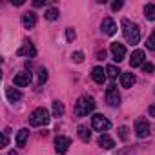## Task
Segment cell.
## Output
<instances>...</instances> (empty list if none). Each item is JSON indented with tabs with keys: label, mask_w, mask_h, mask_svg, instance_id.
Masks as SVG:
<instances>
[{
	"label": "cell",
	"mask_w": 155,
	"mask_h": 155,
	"mask_svg": "<svg viewBox=\"0 0 155 155\" xmlns=\"http://www.w3.org/2000/svg\"><path fill=\"white\" fill-rule=\"evenodd\" d=\"M122 35H124L126 42L131 44V46L139 44V40H140V29H139V26L135 22H130L128 18L122 20Z\"/></svg>",
	"instance_id": "cell-1"
},
{
	"label": "cell",
	"mask_w": 155,
	"mask_h": 155,
	"mask_svg": "<svg viewBox=\"0 0 155 155\" xmlns=\"http://www.w3.org/2000/svg\"><path fill=\"white\" fill-rule=\"evenodd\" d=\"M93 110H95V101H93V97L82 95V97H79V101L75 102V115H77V117H86V115L91 113Z\"/></svg>",
	"instance_id": "cell-2"
},
{
	"label": "cell",
	"mask_w": 155,
	"mask_h": 155,
	"mask_svg": "<svg viewBox=\"0 0 155 155\" xmlns=\"http://www.w3.org/2000/svg\"><path fill=\"white\" fill-rule=\"evenodd\" d=\"M48 122H49V111L46 108H37V110L31 111V115H29V124L31 126L38 128V126H46Z\"/></svg>",
	"instance_id": "cell-3"
},
{
	"label": "cell",
	"mask_w": 155,
	"mask_h": 155,
	"mask_svg": "<svg viewBox=\"0 0 155 155\" xmlns=\"http://www.w3.org/2000/svg\"><path fill=\"white\" fill-rule=\"evenodd\" d=\"M91 126L97 130V131H108L110 128H111V122L104 117V115H101V113H95L93 117H91Z\"/></svg>",
	"instance_id": "cell-4"
},
{
	"label": "cell",
	"mask_w": 155,
	"mask_h": 155,
	"mask_svg": "<svg viewBox=\"0 0 155 155\" xmlns=\"http://www.w3.org/2000/svg\"><path fill=\"white\" fill-rule=\"evenodd\" d=\"M135 135L139 139H144L150 135V122L146 119H137L135 120Z\"/></svg>",
	"instance_id": "cell-5"
},
{
	"label": "cell",
	"mask_w": 155,
	"mask_h": 155,
	"mask_svg": "<svg viewBox=\"0 0 155 155\" xmlns=\"http://www.w3.org/2000/svg\"><path fill=\"white\" fill-rule=\"evenodd\" d=\"M106 102L110 104V106H119L120 104V93L117 91V86H108V90H106Z\"/></svg>",
	"instance_id": "cell-6"
},
{
	"label": "cell",
	"mask_w": 155,
	"mask_h": 155,
	"mask_svg": "<svg viewBox=\"0 0 155 155\" xmlns=\"http://www.w3.org/2000/svg\"><path fill=\"white\" fill-rule=\"evenodd\" d=\"M110 51H111L115 62H120V60H124V57H126V48H124V44L111 42V44H110Z\"/></svg>",
	"instance_id": "cell-7"
},
{
	"label": "cell",
	"mask_w": 155,
	"mask_h": 155,
	"mask_svg": "<svg viewBox=\"0 0 155 155\" xmlns=\"http://www.w3.org/2000/svg\"><path fill=\"white\" fill-rule=\"evenodd\" d=\"M69 146H71V139H69V137L58 135V137L55 139V150H57L58 153H66V151L69 150Z\"/></svg>",
	"instance_id": "cell-8"
},
{
	"label": "cell",
	"mask_w": 155,
	"mask_h": 155,
	"mask_svg": "<svg viewBox=\"0 0 155 155\" xmlns=\"http://www.w3.org/2000/svg\"><path fill=\"white\" fill-rule=\"evenodd\" d=\"M101 29H102V33L104 35H108V37H111V35H115L117 33V24H115V20L113 18H104L102 20V24H101Z\"/></svg>",
	"instance_id": "cell-9"
},
{
	"label": "cell",
	"mask_w": 155,
	"mask_h": 155,
	"mask_svg": "<svg viewBox=\"0 0 155 155\" xmlns=\"http://www.w3.org/2000/svg\"><path fill=\"white\" fill-rule=\"evenodd\" d=\"M35 24H37V13L35 11H26L22 15V26L26 29H31V28H35Z\"/></svg>",
	"instance_id": "cell-10"
},
{
	"label": "cell",
	"mask_w": 155,
	"mask_h": 155,
	"mask_svg": "<svg viewBox=\"0 0 155 155\" xmlns=\"http://www.w3.org/2000/svg\"><path fill=\"white\" fill-rule=\"evenodd\" d=\"M144 60H146V53H144L142 49H135V51L131 53L130 64H131V68H137V66H142Z\"/></svg>",
	"instance_id": "cell-11"
},
{
	"label": "cell",
	"mask_w": 155,
	"mask_h": 155,
	"mask_svg": "<svg viewBox=\"0 0 155 155\" xmlns=\"http://www.w3.org/2000/svg\"><path fill=\"white\" fill-rule=\"evenodd\" d=\"M29 82H31V73L22 71V73H17V75H15V86L24 88V86H28Z\"/></svg>",
	"instance_id": "cell-12"
},
{
	"label": "cell",
	"mask_w": 155,
	"mask_h": 155,
	"mask_svg": "<svg viewBox=\"0 0 155 155\" xmlns=\"http://www.w3.org/2000/svg\"><path fill=\"white\" fill-rule=\"evenodd\" d=\"M91 79H93V82H97V84H104V81H106V69H102L101 66L93 68V69H91Z\"/></svg>",
	"instance_id": "cell-13"
},
{
	"label": "cell",
	"mask_w": 155,
	"mask_h": 155,
	"mask_svg": "<svg viewBox=\"0 0 155 155\" xmlns=\"http://www.w3.org/2000/svg\"><path fill=\"white\" fill-rule=\"evenodd\" d=\"M17 55H18V57H24V55H26V57H35V55H37V49H35V46H33L31 42H24V46L17 51Z\"/></svg>",
	"instance_id": "cell-14"
},
{
	"label": "cell",
	"mask_w": 155,
	"mask_h": 155,
	"mask_svg": "<svg viewBox=\"0 0 155 155\" xmlns=\"http://www.w3.org/2000/svg\"><path fill=\"white\" fill-rule=\"evenodd\" d=\"M135 82H137V79L133 73H120V86L122 88H131Z\"/></svg>",
	"instance_id": "cell-15"
},
{
	"label": "cell",
	"mask_w": 155,
	"mask_h": 155,
	"mask_svg": "<svg viewBox=\"0 0 155 155\" xmlns=\"http://www.w3.org/2000/svg\"><path fill=\"white\" fill-rule=\"evenodd\" d=\"M99 144H101L102 148H106V150H111V148L115 146V140H113L108 133H102V135L99 137Z\"/></svg>",
	"instance_id": "cell-16"
},
{
	"label": "cell",
	"mask_w": 155,
	"mask_h": 155,
	"mask_svg": "<svg viewBox=\"0 0 155 155\" xmlns=\"http://www.w3.org/2000/svg\"><path fill=\"white\" fill-rule=\"evenodd\" d=\"M28 137H29V130L28 128L18 130V133H17V146H24L26 140H28Z\"/></svg>",
	"instance_id": "cell-17"
},
{
	"label": "cell",
	"mask_w": 155,
	"mask_h": 155,
	"mask_svg": "<svg viewBox=\"0 0 155 155\" xmlns=\"http://www.w3.org/2000/svg\"><path fill=\"white\" fill-rule=\"evenodd\" d=\"M6 97H8L11 102H15V101H20V99H22V93H20L18 90H15V88H8V90H6Z\"/></svg>",
	"instance_id": "cell-18"
},
{
	"label": "cell",
	"mask_w": 155,
	"mask_h": 155,
	"mask_svg": "<svg viewBox=\"0 0 155 155\" xmlns=\"http://www.w3.org/2000/svg\"><path fill=\"white\" fill-rule=\"evenodd\" d=\"M77 131H79V137H81V140L82 142H88L90 139H91V133H90V130L86 128V126H79V128H77Z\"/></svg>",
	"instance_id": "cell-19"
},
{
	"label": "cell",
	"mask_w": 155,
	"mask_h": 155,
	"mask_svg": "<svg viewBox=\"0 0 155 155\" xmlns=\"http://www.w3.org/2000/svg\"><path fill=\"white\" fill-rule=\"evenodd\" d=\"M64 115V104L60 101H53V117H62Z\"/></svg>",
	"instance_id": "cell-20"
},
{
	"label": "cell",
	"mask_w": 155,
	"mask_h": 155,
	"mask_svg": "<svg viewBox=\"0 0 155 155\" xmlns=\"http://www.w3.org/2000/svg\"><path fill=\"white\" fill-rule=\"evenodd\" d=\"M117 75H120V69H119L117 66L110 64V66L106 68V77H110V79H117Z\"/></svg>",
	"instance_id": "cell-21"
},
{
	"label": "cell",
	"mask_w": 155,
	"mask_h": 155,
	"mask_svg": "<svg viewBox=\"0 0 155 155\" xmlns=\"http://www.w3.org/2000/svg\"><path fill=\"white\" fill-rule=\"evenodd\" d=\"M144 15H146L148 20H155V6H153V4H146V8H144Z\"/></svg>",
	"instance_id": "cell-22"
},
{
	"label": "cell",
	"mask_w": 155,
	"mask_h": 155,
	"mask_svg": "<svg viewBox=\"0 0 155 155\" xmlns=\"http://www.w3.org/2000/svg\"><path fill=\"white\" fill-rule=\"evenodd\" d=\"M58 15H60V13H58V9H57V8H51V9H48V11H46V15H44V17H46L48 20H55V18H58Z\"/></svg>",
	"instance_id": "cell-23"
},
{
	"label": "cell",
	"mask_w": 155,
	"mask_h": 155,
	"mask_svg": "<svg viewBox=\"0 0 155 155\" xmlns=\"http://www.w3.org/2000/svg\"><path fill=\"white\" fill-rule=\"evenodd\" d=\"M48 81V69L46 68H40L38 69V84H44Z\"/></svg>",
	"instance_id": "cell-24"
},
{
	"label": "cell",
	"mask_w": 155,
	"mask_h": 155,
	"mask_svg": "<svg viewBox=\"0 0 155 155\" xmlns=\"http://www.w3.org/2000/svg\"><path fill=\"white\" fill-rule=\"evenodd\" d=\"M71 60H73V62H77V64L82 62V60H84V53H82V51H75V53L71 55Z\"/></svg>",
	"instance_id": "cell-25"
},
{
	"label": "cell",
	"mask_w": 155,
	"mask_h": 155,
	"mask_svg": "<svg viewBox=\"0 0 155 155\" xmlns=\"http://www.w3.org/2000/svg\"><path fill=\"white\" fill-rule=\"evenodd\" d=\"M146 48H148V49H153V51H155V31H153V33H151V37H150V38L146 40Z\"/></svg>",
	"instance_id": "cell-26"
},
{
	"label": "cell",
	"mask_w": 155,
	"mask_h": 155,
	"mask_svg": "<svg viewBox=\"0 0 155 155\" xmlns=\"http://www.w3.org/2000/svg\"><path fill=\"white\" fill-rule=\"evenodd\" d=\"M66 37H68V40H75V37H77L75 29H73V28H68V31H66Z\"/></svg>",
	"instance_id": "cell-27"
},
{
	"label": "cell",
	"mask_w": 155,
	"mask_h": 155,
	"mask_svg": "<svg viewBox=\"0 0 155 155\" xmlns=\"http://www.w3.org/2000/svg\"><path fill=\"white\" fill-rule=\"evenodd\" d=\"M119 137H120V139H126V137H128V128H126V126L119 128Z\"/></svg>",
	"instance_id": "cell-28"
},
{
	"label": "cell",
	"mask_w": 155,
	"mask_h": 155,
	"mask_svg": "<svg viewBox=\"0 0 155 155\" xmlns=\"http://www.w3.org/2000/svg\"><path fill=\"white\" fill-rule=\"evenodd\" d=\"M142 69H144V73H153V64H142Z\"/></svg>",
	"instance_id": "cell-29"
},
{
	"label": "cell",
	"mask_w": 155,
	"mask_h": 155,
	"mask_svg": "<svg viewBox=\"0 0 155 155\" xmlns=\"http://www.w3.org/2000/svg\"><path fill=\"white\" fill-rule=\"evenodd\" d=\"M120 8H122V2H113V4H111V9H113V11L120 9Z\"/></svg>",
	"instance_id": "cell-30"
},
{
	"label": "cell",
	"mask_w": 155,
	"mask_h": 155,
	"mask_svg": "<svg viewBox=\"0 0 155 155\" xmlns=\"http://www.w3.org/2000/svg\"><path fill=\"white\" fill-rule=\"evenodd\" d=\"M148 113H150V117H155V104H150V108H148Z\"/></svg>",
	"instance_id": "cell-31"
},
{
	"label": "cell",
	"mask_w": 155,
	"mask_h": 155,
	"mask_svg": "<svg viewBox=\"0 0 155 155\" xmlns=\"http://www.w3.org/2000/svg\"><path fill=\"white\" fill-rule=\"evenodd\" d=\"M104 57H106V51H104V49H102V51H99V53H97V58H99V60H102V58H104Z\"/></svg>",
	"instance_id": "cell-32"
},
{
	"label": "cell",
	"mask_w": 155,
	"mask_h": 155,
	"mask_svg": "<svg viewBox=\"0 0 155 155\" xmlns=\"http://www.w3.org/2000/svg\"><path fill=\"white\" fill-rule=\"evenodd\" d=\"M33 6H35V8H40V6H44V2H42V0H35Z\"/></svg>",
	"instance_id": "cell-33"
},
{
	"label": "cell",
	"mask_w": 155,
	"mask_h": 155,
	"mask_svg": "<svg viewBox=\"0 0 155 155\" xmlns=\"http://www.w3.org/2000/svg\"><path fill=\"white\" fill-rule=\"evenodd\" d=\"M13 4H15V6H22V4H24V0H13Z\"/></svg>",
	"instance_id": "cell-34"
},
{
	"label": "cell",
	"mask_w": 155,
	"mask_h": 155,
	"mask_svg": "<svg viewBox=\"0 0 155 155\" xmlns=\"http://www.w3.org/2000/svg\"><path fill=\"white\" fill-rule=\"evenodd\" d=\"M9 155H17V151H11V153H9Z\"/></svg>",
	"instance_id": "cell-35"
}]
</instances>
